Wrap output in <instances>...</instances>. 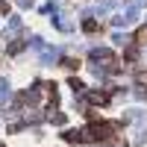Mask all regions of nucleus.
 Segmentation results:
<instances>
[{
	"label": "nucleus",
	"mask_w": 147,
	"mask_h": 147,
	"mask_svg": "<svg viewBox=\"0 0 147 147\" xmlns=\"http://www.w3.org/2000/svg\"><path fill=\"white\" fill-rule=\"evenodd\" d=\"M91 62H115V59H112V53H109V50L94 47V50H91Z\"/></svg>",
	"instance_id": "4"
},
{
	"label": "nucleus",
	"mask_w": 147,
	"mask_h": 147,
	"mask_svg": "<svg viewBox=\"0 0 147 147\" xmlns=\"http://www.w3.org/2000/svg\"><path fill=\"white\" fill-rule=\"evenodd\" d=\"M88 97H91V103H106V100H109V94H106V91H91Z\"/></svg>",
	"instance_id": "6"
},
{
	"label": "nucleus",
	"mask_w": 147,
	"mask_h": 147,
	"mask_svg": "<svg viewBox=\"0 0 147 147\" xmlns=\"http://www.w3.org/2000/svg\"><path fill=\"white\" fill-rule=\"evenodd\" d=\"M115 129H118L115 124H91L88 129H85V141H88V138H94V141H106L109 132H115Z\"/></svg>",
	"instance_id": "1"
},
{
	"label": "nucleus",
	"mask_w": 147,
	"mask_h": 147,
	"mask_svg": "<svg viewBox=\"0 0 147 147\" xmlns=\"http://www.w3.org/2000/svg\"><path fill=\"white\" fill-rule=\"evenodd\" d=\"M62 65H65V68H71V71H77V68H80V59H65Z\"/></svg>",
	"instance_id": "10"
},
{
	"label": "nucleus",
	"mask_w": 147,
	"mask_h": 147,
	"mask_svg": "<svg viewBox=\"0 0 147 147\" xmlns=\"http://www.w3.org/2000/svg\"><path fill=\"white\" fill-rule=\"evenodd\" d=\"M136 82H138V85H147V71H138V74H136Z\"/></svg>",
	"instance_id": "11"
},
{
	"label": "nucleus",
	"mask_w": 147,
	"mask_h": 147,
	"mask_svg": "<svg viewBox=\"0 0 147 147\" xmlns=\"http://www.w3.org/2000/svg\"><path fill=\"white\" fill-rule=\"evenodd\" d=\"M56 59H59V50H56V47H47V50L41 53V62H44V65H50V62H56Z\"/></svg>",
	"instance_id": "5"
},
{
	"label": "nucleus",
	"mask_w": 147,
	"mask_h": 147,
	"mask_svg": "<svg viewBox=\"0 0 147 147\" xmlns=\"http://www.w3.org/2000/svg\"><path fill=\"white\" fill-rule=\"evenodd\" d=\"M136 41H147V27H144V30H138V35H136Z\"/></svg>",
	"instance_id": "12"
},
{
	"label": "nucleus",
	"mask_w": 147,
	"mask_h": 147,
	"mask_svg": "<svg viewBox=\"0 0 147 147\" xmlns=\"http://www.w3.org/2000/svg\"><path fill=\"white\" fill-rule=\"evenodd\" d=\"M65 141L68 144H82L85 141V129H68L65 132Z\"/></svg>",
	"instance_id": "3"
},
{
	"label": "nucleus",
	"mask_w": 147,
	"mask_h": 147,
	"mask_svg": "<svg viewBox=\"0 0 147 147\" xmlns=\"http://www.w3.org/2000/svg\"><path fill=\"white\" fill-rule=\"evenodd\" d=\"M18 6H21V9H30V6H32V0H18Z\"/></svg>",
	"instance_id": "13"
},
{
	"label": "nucleus",
	"mask_w": 147,
	"mask_h": 147,
	"mask_svg": "<svg viewBox=\"0 0 147 147\" xmlns=\"http://www.w3.org/2000/svg\"><path fill=\"white\" fill-rule=\"evenodd\" d=\"M68 85L74 88V94H82V88H85V85H82V82H80L77 77H71V82H68Z\"/></svg>",
	"instance_id": "8"
},
{
	"label": "nucleus",
	"mask_w": 147,
	"mask_h": 147,
	"mask_svg": "<svg viewBox=\"0 0 147 147\" xmlns=\"http://www.w3.org/2000/svg\"><path fill=\"white\" fill-rule=\"evenodd\" d=\"M0 12H9V6H6V0H0Z\"/></svg>",
	"instance_id": "14"
},
{
	"label": "nucleus",
	"mask_w": 147,
	"mask_h": 147,
	"mask_svg": "<svg viewBox=\"0 0 147 147\" xmlns=\"http://www.w3.org/2000/svg\"><path fill=\"white\" fill-rule=\"evenodd\" d=\"M21 50H24V41H12L9 44V53H21Z\"/></svg>",
	"instance_id": "9"
},
{
	"label": "nucleus",
	"mask_w": 147,
	"mask_h": 147,
	"mask_svg": "<svg viewBox=\"0 0 147 147\" xmlns=\"http://www.w3.org/2000/svg\"><path fill=\"white\" fill-rule=\"evenodd\" d=\"M82 30H85V32H97V21H91L88 15H85V21H82Z\"/></svg>",
	"instance_id": "7"
},
{
	"label": "nucleus",
	"mask_w": 147,
	"mask_h": 147,
	"mask_svg": "<svg viewBox=\"0 0 147 147\" xmlns=\"http://www.w3.org/2000/svg\"><path fill=\"white\" fill-rule=\"evenodd\" d=\"M136 21H138V6H136V3H129L124 15L112 18V24H115V27H129V24H136Z\"/></svg>",
	"instance_id": "2"
}]
</instances>
